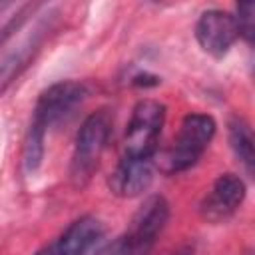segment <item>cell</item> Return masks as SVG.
Wrapping results in <instances>:
<instances>
[{
  "label": "cell",
  "mask_w": 255,
  "mask_h": 255,
  "mask_svg": "<svg viewBox=\"0 0 255 255\" xmlns=\"http://www.w3.org/2000/svg\"><path fill=\"white\" fill-rule=\"evenodd\" d=\"M86 86L74 80H62L46 88L34 108L32 124L24 141V165L28 171H34L44 155V139L48 129L66 122L78 106L86 100Z\"/></svg>",
  "instance_id": "obj_1"
},
{
  "label": "cell",
  "mask_w": 255,
  "mask_h": 255,
  "mask_svg": "<svg viewBox=\"0 0 255 255\" xmlns=\"http://www.w3.org/2000/svg\"><path fill=\"white\" fill-rule=\"evenodd\" d=\"M112 126H114V120L108 110H98L82 122L76 133L74 153L70 161V179L74 187L82 189L90 183L92 175L100 165L102 153L108 147Z\"/></svg>",
  "instance_id": "obj_2"
},
{
  "label": "cell",
  "mask_w": 255,
  "mask_h": 255,
  "mask_svg": "<svg viewBox=\"0 0 255 255\" xmlns=\"http://www.w3.org/2000/svg\"><path fill=\"white\" fill-rule=\"evenodd\" d=\"M215 135V120L207 114H187L179 126V131L171 147L163 155V169L167 173H179L193 167Z\"/></svg>",
  "instance_id": "obj_3"
},
{
  "label": "cell",
  "mask_w": 255,
  "mask_h": 255,
  "mask_svg": "<svg viewBox=\"0 0 255 255\" xmlns=\"http://www.w3.org/2000/svg\"><path fill=\"white\" fill-rule=\"evenodd\" d=\"M165 122V106L157 100H141L135 104L124 139V155L153 157L157 137Z\"/></svg>",
  "instance_id": "obj_4"
},
{
  "label": "cell",
  "mask_w": 255,
  "mask_h": 255,
  "mask_svg": "<svg viewBox=\"0 0 255 255\" xmlns=\"http://www.w3.org/2000/svg\"><path fill=\"white\" fill-rule=\"evenodd\" d=\"M169 219V203L161 195H149L135 211L126 239L131 245L133 255H145L155 239L161 235Z\"/></svg>",
  "instance_id": "obj_5"
},
{
  "label": "cell",
  "mask_w": 255,
  "mask_h": 255,
  "mask_svg": "<svg viewBox=\"0 0 255 255\" xmlns=\"http://www.w3.org/2000/svg\"><path fill=\"white\" fill-rule=\"evenodd\" d=\"M245 199V181L237 173H221L199 203V215L207 223L227 221Z\"/></svg>",
  "instance_id": "obj_6"
},
{
  "label": "cell",
  "mask_w": 255,
  "mask_h": 255,
  "mask_svg": "<svg viewBox=\"0 0 255 255\" xmlns=\"http://www.w3.org/2000/svg\"><path fill=\"white\" fill-rule=\"evenodd\" d=\"M239 38L233 14L225 10H205L195 24V40L213 58H223Z\"/></svg>",
  "instance_id": "obj_7"
},
{
  "label": "cell",
  "mask_w": 255,
  "mask_h": 255,
  "mask_svg": "<svg viewBox=\"0 0 255 255\" xmlns=\"http://www.w3.org/2000/svg\"><path fill=\"white\" fill-rule=\"evenodd\" d=\"M153 179V157H131L122 155L116 169L112 171L108 185L118 197H137L141 195Z\"/></svg>",
  "instance_id": "obj_8"
},
{
  "label": "cell",
  "mask_w": 255,
  "mask_h": 255,
  "mask_svg": "<svg viewBox=\"0 0 255 255\" xmlns=\"http://www.w3.org/2000/svg\"><path fill=\"white\" fill-rule=\"evenodd\" d=\"M104 235V225L94 215H84L70 223L56 243L58 255H86Z\"/></svg>",
  "instance_id": "obj_9"
},
{
  "label": "cell",
  "mask_w": 255,
  "mask_h": 255,
  "mask_svg": "<svg viewBox=\"0 0 255 255\" xmlns=\"http://www.w3.org/2000/svg\"><path fill=\"white\" fill-rule=\"evenodd\" d=\"M44 34H46V26L36 28L34 32H30L28 36H24L22 42L4 56V60L0 62V96L28 68V64L34 58V54L40 50V44L44 40Z\"/></svg>",
  "instance_id": "obj_10"
},
{
  "label": "cell",
  "mask_w": 255,
  "mask_h": 255,
  "mask_svg": "<svg viewBox=\"0 0 255 255\" xmlns=\"http://www.w3.org/2000/svg\"><path fill=\"white\" fill-rule=\"evenodd\" d=\"M229 145H231L237 161L247 171V175H251L253 173V165H255L253 131H251V126L243 118H233L229 122Z\"/></svg>",
  "instance_id": "obj_11"
},
{
  "label": "cell",
  "mask_w": 255,
  "mask_h": 255,
  "mask_svg": "<svg viewBox=\"0 0 255 255\" xmlns=\"http://www.w3.org/2000/svg\"><path fill=\"white\" fill-rule=\"evenodd\" d=\"M235 18V24H237V32L241 38H245L247 44L253 42V30H255V4L253 2H243L237 6V16Z\"/></svg>",
  "instance_id": "obj_12"
},
{
  "label": "cell",
  "mask_w": 255,
  "mask_h": 255,
  "mask_svg": "<svg viewBox=\"0 0 255 255\" xmlns=\"http://www.w3.org/2000/svg\"><path fill=\"white\" fill-rule=\"evenodd\" d=\"M96 255H133V251H131L129 241L124 235V237H118V239L106 243L102 249L96 251Z\"/></svg>",
  "instance_id": "obj_13"
},
{
  "label": "cell",
  "mask_w": 255,
  "mask_h": 255,
  "mask_svg": "<svg viewBox=\"0 0 255 255\" xmlns=\"http://www.w3.org/2000/svg\"><path fill=\"white\" fill-rule=\"evenodd\" d=\"M22 16H24V12H22V14H18V18H14V20H12V22H10V24H8V26H6L4 30H2V34H0V44H2V42H4L6 38H8V34H10V32L14 30V28H18V24H20Z\"/></svg>",
  "instance_id": "obj_14"
},
{
  "label": "cell",
  "mask_w": 255,
  "mask_h": 255,
  "mask_svg": "<svg viewBox=\"0 0 255 255\" xmlns=\"http://www.w3.org/2000/svg\"><path fill=\"white\" fill-rule=\"evenodd\" d=\"M36 255H58V251H56V245H50V247H44V249H40Z\"/></svg>",
  "instance_id": "obj_15"
},
{
  "label": "cell",
  "mask_w": 255,
  "mask_h": 255,
  "mask_svg": "<svg viewBox=\"0 0 255 255\" xmlns=\"http://www.w3.org/2000/svg\"><path fill=\"white\" fill-rule=\"evenodd\" d=\"M2 8H4V4H0V10H2Z\"/></svg>",
  "instance_id": "obj_16"
}]
</instances>
